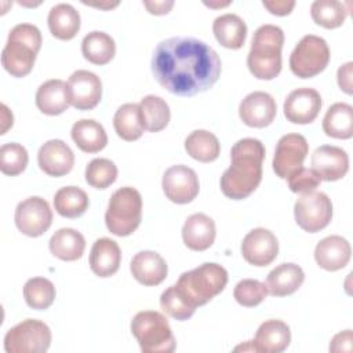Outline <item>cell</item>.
<instances>
[{
  "label": "cell",
  "instance_id": "cell-25",
  "mask_svg": "<svg viewBox=\"0 0 353 353\" xmlns=\"http://www.w3.org/2000/svg\"><path fill=\"white\" fill-rule=\"evenodd\" d=\"M37 109L48 116L61 114L70 106L68 84L59 79L44 81L36 92Z\"/></svg>",
  "mask_w": 353,
  "mask_h": 353
},
{
  "label": "cell",
  "instance_id": "cell-10",
  "mask_svg": "<svg viewBox=\"0 0 353 353\" xmlns=\"http://www.w3.org/2000/svg\"><path fill=\"white\" fill-rule=\"evenodd\" d=\"M294 216L298 226L305 232H320L332 219L331 199L323 192L303 193L295 201Z\"/></svg>",
  "mask_w": 353,
  "mask_h": 353
},
{
  "label": "cell",
  "instance_id": "cell-39",
  "mask_svg": "<svg viewBox=\"0 0 353 353\" xmlns=\"http://www.w3.org/2000/svg\"><path fill=\"white\" fill-rule=\"evenodd\" d=\"M29 161L26 149L15 142L4 143L0 148V170L4 175L15 176L25 171Z\"/></svg>",
  "mask_w": 353,
  "mask_h": 353
},
{
  "label": "cell",
  "instance_id": "cell-21",
  "mask_svg": "<svg viewBox=\"0 0 353 353\" xmlns=\"http://www.w3.org/2000/svg\"><path fill=\"white\" fill-rule=\"evenodd\" d=\"M130 270L138 283L149 287L163 283L168 273V268L163 256L149 250L139 251L132 256Z\"/></svg>",
  "mask_w": 353,
  "mask_h": 353
},
{
  "label": "cell",
  "instance_id": "cell-27",
  "mask_svg": "<svg viewBox=\"0 0 353 353\" xmlns=\"http://www.w3.org/2000/svg\"><path fill=\"white\" fill-rule=\"evenodd\" d=\"M212 32L216 41L230 50H239L244 46L247 37V25L236 14H223L215 18Z\"/></svg>",
  "mask_w": 353,
  "mask_h": 353
},
{
  "label": "cell",
  "instance_id": "cell-38",
  "mask_svg": "<svg viewBox=\"0 0 353 353\" xmlns=\"http://www.w3.org/2000/svg\"><path fill=\"white\" fill-rule=\"evenodd\" d=\"M57 291L54 284L44 277H32L23 285V298L28 306L36 310L48 309L54 299Z\"/></svg>",
  "mask_w": 353,
  "mask_h": 353
},
{
  "label": "cell",
  "instance_id": "cell-13",
  "mask_svg": "<svg viewBox=\"0 0 353 353\" xmlns=\"http://www.w3.org/2000/svg\"><path fill=\"white\" fill-rule=\"evenodd\" d=\"M161 186L165 197L176 204H188L193 201L200 190L196 171L183 164H176L165 170Z\"/></svg>",
  "mask_w": 353,
  "mask_h": 353
},
{
  "label": "cell",
  "instance_id": "cell-14",
  "mask_svg": "<svg viewBox=\"0 0 353 353\" xmlns=\"http://www.w3.org/2000/svg\"><path fill=\"white\" fill-rule=\"evenodd\" d=\"M70 105L77 110L94 109L102 98V81L90 70H76L68 80Z\"/></svg>",
  "mask_w": 353,
  "mask_h": 353
},
{
  "label": "cell",
  "instance_id": "cell-1",
  "mask_svg": "<svg viewBox=\"0 0 353 353\" xmlns=\"http://www.w3.org/2000/svg\"><path fill=\"white\" fill-rule=\"evenodd\" d=\"M216 51L193 37H170L157 44L152 73L174 95L193 97L211 88L221 76Z\"/></svg>",
  "mask_w": 353,
  "mask_h": 353
},
{
  "label": "cell",
  "instance_id": "cell-5",
  "mask_svg": "<svg viewBox=\"0 0 353 353\" xmlns=\"http://www.w3.org/2000/svg\"><path fill=\"white\" fill-rule=\"evenodd\" d=\"M41 33L37 26L32 23H18L14 26L1 51L3 68L14 77L29 74L41 48Z\"/></svg>",
  "mask_w": 353,
  "mask_h": 353
},
{
  "label": "cell",
  "instance_id": "cell-22",
  "mask_svg": "<svg viewBox=\"0 0 353 353\" xmlns=\"http://www.w3.org/2000/svg\"><path fill=\"white\" fill-rule=\"evenodd\" d=\"M252 342L254 352L280 353L291 342L290 327L281 320H266L256 330Z\"/></svg>",
  "mask_w": 353,
  "mask_h": 353
},
{
  "label": "cell",
  "instance_id": "cell-20",
  "mask_svg": "<svg viewBox=\"0 0 353 353\" xmlns=\"http://www.w3.org/2000/svg\"><path fill=\"white\" fill-rule=\"evenodd\" d=\"M352 255L349 241L338 234L327 236L320 240L314 248V259L320 268L335 272L345 268Z\"/></svg>",
  "mask_w": 353,
  "mask_h": 353
},
{
  "label": "cell",
  "instance_id": "cell-26",
  "mask_svg": "<svg viewBox=\"0 0 353 353\" xmlns=\"http://www.w3.org/2000/svg\"><path fill=\"white\" fill-rule=\"evenodd\" d=\"M305 273L299 265L281 263L276 266L266 277L268 292L273 296H285L294 294L303 283Z\"/></svg>",
  "mask_w": 353,
  "mask_h": 353
},
{
  "label": "cell",
  "instance_id": "cell-8",
  "mask_svg": "<svg viewBox=\"0 0 353 353\" xmlns=\"http://www.w3.org/2000/svg\"><path fill=\"white\" fill-rule=\"evenodd\" d=\"M328 62V44L323 37L314 34L303 36L290 55V69L301 79L317 76L327 68Z\"/></svg>",
  "mask_w": 353,
  "mask_h": 353
},
{
  "label": "cell",
  "instance_id": "cell-41",
  "mask_svg": "<svg viewBox=\"0 0 353 353\" xmlns=\"http://www.w3.org/2000/svg\"><path fill=\"white\" fill-rule=\"evenodd\" d=\"M268 287L265 283L254 279H244L239 281L234 287V299L245 307H252L259 305L268 296Z\"/></svg>",
  "mask_w": 353,
  "mask_h": 353
},
{
  "label": "cell",
  "instance_id": "cell-23",
  "mask_svg": "<svg viewBox=\"0 0 353 353\" xmlns=\"http://www.w3.org/2000/svg\"><path fill=\"white\" fill-rule=\"evenodd\" d=\"M215 222L203 212L190 215L182 228L183 243L193 251L208 250L215 240Z\"/></svg>",
  "mask_w": 353,
  "mask_h": 353
},
{
  "label": "cell",
  "instance_id": "cell-11",
  "mask_svg": "<svg viewBox=\"0 0 353 353\" xmlns=\"http://www.w3.org/2000/svg\"><path fill=\"white\" fill-rule=\"evenodd\" d=\"M14 219L19 232L29 237H39L50 229L52 211L43 197L32 196L17 205Z\"/></svg>",
  "mask_w": 353,
  "mask_h": 353
},
{
  "label": "cell",
  "instance_id": "cell-30",
  "mask_svg": "<svg viewBox=\"0 0 353 353\" xmlns=\"http://www.w3.org/2000/svg\"><path fill=\"white\" fill-rule=\"evenodd\" d=\"M48 245L54 256L62 261H76L84 254L85 240L76 229L62 228L51 236Z\"/></svg>",
  "mask_w": 353,
  "mask_h": 353
},
{
  "label": "cell",
  "instance_id": "cell-31",
  "mask_svg": "<svg viewBox=\"0 0 353 353\" xmlns=\"http://www.w3.org/2000/svg\"><path fill=\"white\" fill-rule=\"evenodd\" d=\"M325 135L336 139H349L353 135V108L345 102L331 105L323 119Z\"/></svg>",
  "mask_w": 353,
  "mask_h": 353
},
{
  "label": "cell",
  "instance_id": "cell-43",
  "mask_svg": "<svg viewBox=\"0 0 353 353\" xmlns=\"http://www.w3.org/2000/svg\"><path fill=\"white\" fill-rule=\"evenodd\" d=\"M287 181L291 192L302 193V194L314 192L321 182L319 174L313 168H305V167H301L296 171H294L287 178Z\"/></svg>",
  "mask_w": 353,
  "mask_h": 353
},
{
  "label": "cell",
  "instance_id": "cell-45",
  "mask_svg": "<svg viewBox=\"0 0 353 353\" xmlns=\"http://www.w3.org/2000/svg\"><path fill=\"white\" fill-rule=\"evenodd\" d=\"M352 74H353V62H346L343 63L339 69H338V85L342 91H345L346 94H352L353 88H352Z\"/></svg>",
  "mask_w": 353,
  "mask_h": 353
},
{
  "label": "cell",
  "instance_id": "cell-29",
  "mask_svg": "<svg viewBox=\"0 0 353 353\" xmlns=\"http://www.w3.org/2000/svg\"><path fill=\"white\" fill-rule=\"evenodd\" d=\"M48 29L59 40H72L80 29V14L70 4L61 3L48 12Z\"/></svg>",
  "mask_w": 353,
  "mask_h": 353
},
{
  "label": "cell",
  "instance_id": "cell-18",
  "mask_svg": "<svg viewBox=\"0 0 353 353\" xmlns=\"http://www.w3.org/2000/svg\"><path fill=\"white\" fill-rule=\"evenodd\" d=\"M312 168L319 174L321 181H338L349 170V156L338 146L321 145L312 154Z\"/></svg>",
  "mask_w": 353,
  "mask_h": 353
},
{
  "label": "cell",
  "instance_id": "cell-17",
  "mask_svg": "<svg viewBox=\"0 0 353 353\" xmlns=\"http://www.w3.org/2000/svg\"><path fill=\"white\" fill-rule=\"evenodd\" d=\"M277 105L274 98L265 91H254L248 94L239 106L241 121L254 128L268 127L276 117Z\"/></svg>",
  "mask_w": 353,
  "mask_h": 353
},
{
  "label": "cell",
  "instance_id": "cell-42",
  "mask_svg": "<svg viewBox=\"0 0 353 353\" xmlns=\"http://www.w3.org/2000/svg\"><path fill=\"white\" fill-rule=\"evenodd\" d=\"M160 306L165 314H168L170 317L179 320V321L190 319L196 310L185 303V301L179 296V294L176 292L174 285H171L165 291H163V294L160 296Z\"/></svg>",
  "mask_w": 353,
  "mask_h": 353
},
{
  "label": "cell",
  "instance_id": "cell-46",
  "mask_svg": "<svg viewBox=\"0 0 353 353\" xmlns=\"http://www.w3.org/2000/svg\"><path fill=\"white\" fill-rule=\"evenodd\" d=\"M262 6L273 15L284 17L288 15L292 8L295 7V1H285V0H273V1H262Z\"/></svg>",
  "mask_w": 353,
  "mask_h": 353
},
{
  "label": "cell",
  "instance_id": "cell-2",
  "mask_svg": "<svg viewBox=\"0 0 353 353\" xmlns=\"http://www.w3.org/2000/svg\"><path fill=\"white\" fill-rule=\"evenodd\" d=\"M265 146L259 139L243 138L230 149V167L222 174V193L232 200L248 197L262 181Z\"/></svg>",
  "mask_w": 353,
  "mask_h": 353
},
{
  "label": "cell",
  "instance_id": "cell-28",
  "mask_svg": "<svg viewBox=\"0 0 353 353\" xmlns=\"http://www.w3.org/2000/svg\"><path fill=\"white\" fill-rule=\"evenodd\" d=\"M72 139L76 146L85 153H97L102 150L108 143V135L101 123L83 119L72 125Z\"/></svg>",
  "mask_w": 353,
  "mask_h": 353
},
{
  "label": "cell",
  "instance_id": "cell-19",
  "mask_svg": "<svg viewBox=\"0 0 353 353\" xmlns=\"http://www.w3.org/2000/svg\"><path fill=\"white\" fill-rule=\"evenodd\" d=\"M37 163L44 174L57 178L70 172L74 165V154L63 141L50 139L40 146Z\"/></svg>",
  "mask_w": 353,
  "mask_h": 353
},
{
  "label": "cell",
  "instance_id": "cell-48",
  "mask_svg": "<svg viewBox=\"0 0 353 353\" xmlns=\"http://www.w3.org/2000/svg\"><path fill=\"white\" fill-rule=\"evenodd\" d=\"M1 124H3V127H1V132L0 134H6V131L10 128V127H12V121H14V117H12V113L8 110V108L3 103L1 106Z\"/></svg>",
  "mask_w": 353,
  "mask_h": 353
},
{
  "label": "cell",
  "instance_id": "cell-6",
  "mask_svg": "<svg viewBox=\"0 0 353 353\" xmlns=\"http://www.w3.org/2000/svg\"><path fill=\"white\" fill-rule=\"evenodd\" d=\"M131 332L143 353H171L175 350L171 327L160 312H138L131 320Z\"/></svg>",
  "mask_w": 353,
  "mask_h": 353
},
{
  "label": "cell",
  "instance_id": "cell-35",
  "mask_svg": "<svg viewBox=\"0 0 353 353\" xmlns=\"http://www.w3.org/2000/svg\"><path fill=\"white\" fill-rule=\"evenodd\" d=\"M90 205L87 193L77 186L61 188L54 196L55 211L63 218H77Z\"/></svg>",
  "mask_w": 353,
  "mask_h": 353
},
{
  "label": "cell",
  "instance_id": "cell-47",
  "mask_svg": "<svg viewBox=\"0 0 353 353\" xmlns=\"http://www.w3.org/2000/svg\"><path fill=\"white\" fill-rule=\"evenodd\" d=\"M143 6L150 14L164 15L168 14L174 6V1H143Z\"/></svg>",
  "mask_w": 353,
  "mask_h": 353
},
{
  "label": "cell",
  "instance_id": "cell-7",
  "mask_svg": "<svg viewBox=\"0 0 353 353\" xmlns=\"http://www.w3.org/2000/svg\"><path fill=\"white\" fill-rule=\"evenodd\" d=\"M142 219V197L141 193L124 186L117 189L109 200L105 214V223L114 236H130L137 230Z\"/></svg>",
  "mask_w": 353,
  "mask_h": 353
},
{
  "label": "cell",
  "instance_id": "cell-34",
  "mask_svg": "<svg viewBox=\"0 0 353 353\" xmlns=\"http://www.w3.org/2000/svg\"><path fill=\"white\" fill-rule=\"evenodd\" d=\"M81 52L88 62L94 65H106L116 54V44L108 33L94 30L84 36L81 41Z\"/></svg>",
  "mask_w": 353,
  "mask_h": 353
},
{
  "label": "cell",
  "instance_id": "cell-12",
  "mask_svg": "<svg viewBox=\"0 0 353 353\" xmlns=\"http://www.w3.org/2000/svg\"><path fill=\"white\" fill-rule=\"evenodd\" d=\"M309 145L301 134H285L283 135L274 150L273 156V171L281 179H287L294 171L303 165L307 156Z\"/></svg>",
  "mask_w": 353,
  "mask_h": 353
},
{
  "label": "cell",
  "instance_id": "cell-9",
  "mask_svg": "<svg viewBox=\"0 0 353 353\" xmlns=\"http://www.w3.org/2000/svg\"><path fill=\"white\" fill-rule=\"evenodd\" d=\"M50 343V327L36 319H26L18 323L4 336L7 353H43L48 350Z\"/></svg>",
  "mask_w": 353,
  "mask_h": 353
},
{
  "label": "cell",
  "instance_id": "cell-49",
  "mask_svg": "<svg viewBox=\"0 0 353 353\" xmlns=\"http://www.w3.org/2000/svg\"><path fill=\"white\" fill-rule=\"evenodd\" d=\"M205 6L208 7H226L230 4V1H226V3H204Z\"/></svg>",
  "mask_w": 353,
  "mask_h": 353
},
{
  "label": "cell",
  "instance_id": "cell-15",
  "mask_svg": "<svg viewBox=\"0 0 353 353\" xmlns=\"http://www.w3.org/2000/svg\"><path fill=\"white\" fill-rule=\"evenodd\" d=\"M241 254L250 265L268 266L279 254V241L270 230L255 228L244 236Z\"/></svg>",
  "mask_w": 353,
  "mask_h": 353
},
{
  "label": "cell",
  "instance_id": "cell-40",
  "mask_svg": "<svg viewBox=\"0 0 353 353\" xmlns=\"http://www.w3.org/2000/svg\"><path fill=\"white\" fill-rule=\"evenodd\" d=\"M117 178V167L109 159H94L85 168V181L95 189L109 188Z\"/></svg>",
  "mask_w": 353,
  "mask_h": 353
},
{
  "label": "cell",
  "instance_id": "cell-24",
  "mask_svg": "<svg viewBox=\"0 0 353 353\" xmlns=\"http://www.w3.org/2000/svg\"><path fill=\"white\" fill-rule=\"evenodd\" d=\"M121 262V251L119 244L108 237L98 239L90 252V268L99 277L113 276Z\"/></svg>",
  "mask_w": 353,
  "mask_h": 353
},
{
  "label": "cell",
  "instance_id": "cell-32",
  "mask_svg": "<svg viewBox=\"0 0 353 353\" xmlns=\"http://www.w3.org/2000/svg\"><path fill=\"white\" fill-rule=\"evenodd\" d=\"M113 127L116 134L128 142L137 141L145 131V124L139 103L121 105L113 117Z\"/></svg>",
  "mask_w": 353,
  "mask_h": 353
},
{
  "label": "cell",
  "instance_id": "cell-33",
  "mask_svg": "<svg viewBox=\"0 0 353 353\" xmlns=\"http://www.w3.org/2000/svg\"><path fill=\"white\" fill-rule=\"evenodd\" d=\"M185 150L192 159L200 163H211L218 159L221 143L212 132L207 130H194L185 139Z\"/></svg>",
  "mask_w": 353,
  "mask_h": 353
},
{
  "label": "cell",
  "instance_id": "cell-44",
  "mask_svg": "<svg viewBox=\"0 0 353 353\" xmlns=\"http://www.w3.org/2000/svg\"><path fill=\"white\" fill-rule=\"evenodd\" d=\"M353 334L352 330H345L336 334L330 343V352H352Z\"/></svg>",
  "mask_w": 353,
  "mask_h": 353
},
{
  "label": "cell",
  "instance_id": "cell-37",
  "mask_svg": "<svg viewBox=\"0 0 353 353\" xmlns=\"http://www.w3.org/2000/svg\"><path fill=\"white\" fill-rule=\"evenodd\" d=\"M347 14L349 10L346 8V4L336 0H316L310 6L313 21L325 29L339 28L345 22Z\"/></svg>",
  "mask_w": 353,
  "mask_h": 353
},
{
  "label": "cell",
  "instance_id": "cell-3",
  "mask_svg": "<svg viewBox=\"0 0 353 353\" xmlns=\"http://www.w3.org/2000/svg\"><path fill=\"white\" fill-rule=\"evenodd\" d=\"M226 284V269L218 263L207 262L189 272H183L174 287L185 303L196 309L222 292Z\"/></svg>",
  "mask_w": 353,
  "mask_h": 353
},
{
  "label": "cell",
  "instance_id": "cell-36",
  "mask_svg": "<svg viewBox=\"0 0 353 353\" xmlns=\"http://www.w3.org/2000/svg\"><path fill=\"white\" fill-rule=\"evenodd\" d=\"M145 130L150 132H159L164 130L171 117L167 102L157 95H146L139 102Z\"/></svg>",
  "mask_w": 353,
  "mask_h": 353
},
{
  "label": "cell",
  "instance_id": "cell-16",
  "mask_svg": "<svg viewBox=\"0 0 353 353\" xmlns=\"http://www.w3.org/2000/svg\"><path fill=\"white\" fill-rule=\"evenodd\" d=\"M321 105V97L314 88H296L284 101V116L294 124H309L319 116Z\"/></svg>",
  "mask_w": 353,
  "mask_h": 353
},
{
  "label": "cell",
  "instance_id": "cell-4",
  "mask_svg": "<svg viewBox=\"0 0 353 353\" xmlns=\"http://www.w3.org/2000/svg\"><path fill=\"white\" fill-rule=\"evenodd\" d=\"M284 32L276 25L259 26L251 40L247 66L254 77L272 80L281 72V48Z\"/></svg>",
  "mask_w": 353,
  "mask_h": 353
}]
</instances>
